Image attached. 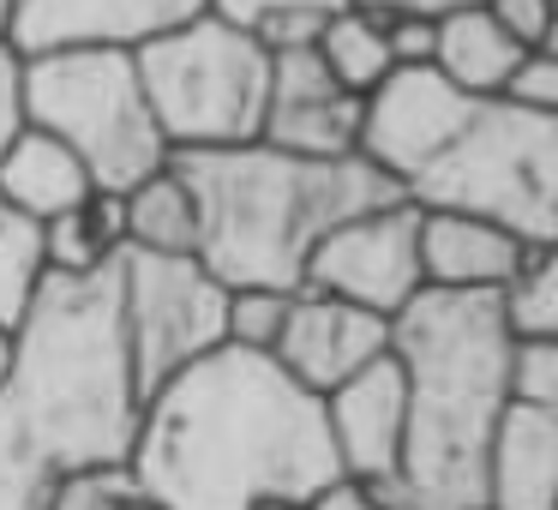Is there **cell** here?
Masks as SVG:
<instances>
[{"label":"cell","mask_w":558,"mask_h":510,"mask_svg":"<svg viewBox=\"0 0 558 510\" xmlns=\"http://www.w3.org/2000/svg\"><path fill=\"white\" fill-rule=\"evenodd\" d=\"M126 469L162 510H253L270 493L313 498L342 481L318 397L270 354L229 342L145 397Z\"/></svg>","instance_id":"6da1fadb"},{"label":"cell","mask_w":558,"mask_h":510,"mask_svg":"<svg viewBox=\"0 0 558 510\" xmlns=\"http://www.w3.org/2000/svg\"><path fill=\"white\" fill-rule=\"evenodd\" d=\"M390 354L409 385L397 474L361 481L385 510H469L486 498V445L505 414L510 330L493 294L421 289L390 313Z\"/></svg>","instance_id":"7a4b0ae2"},{"label":"cell","mask_w":558,"mask_h":510,"mask_svg":"<svg viewBox=\"0 0 558 510\" xmlns=\"http://www.w3.org/2000/svg\"><path fill=\"white\" fill-rule=\"evenodd\" d=\"M0 409L49 474L126 462L145 390L126 354L114 265L78 277L43 270L13 325V378L0 385Z\"/></svg>","instance_id":"3957f363"},{"label":"cell","mask_w":558,"mask_h":510,"mask_svg":"<svg viewBox=\"0 0 558 510\" xmlns=\"http://www.w3.org/2000/svg\"><path fill=\"white\" fill-rule=\"evenodd\" d=\"M198 205V265L222 289H301L306 246L349 210L397 198L366 157H294L265 138L174 150Z\"/></svg>","instance_id":"277c9868"},{"label":"cell","mask_w":558,"mask_h":510,"mask_svg":"<svg viewBox=\"0 0 558 510\" xmlns=\"http://www.w3.org/2000/svg\"><path fill=\"white\" fill-rule=\"evenodd\" d=\"M421 210H469L517 241H558V114L474 97L450 145L402 186Z\"/></svg>","instance_id":"5b68a950"},{"label":"cell","mask_w":558,"mask_h":510,"mask_svg":"<svg viewBox=\"0 0 558 510\" xmlns=\"http://www.w3.org/2000/svg\"><path fill=\"white\" fill-rule=\"evenodd\" d=\"M133 66L169 157L174 150L246 145L265 126L270 54L253 31L217 13H198L150 37L145 49H133Z\"/></svg>","instance_id":"8992f818"},{"label":"cell","mask_w":558,"mask_h":510,"mask_svg":"<svg viewBox=\"0 0 558 510\" xmlns=\"http://www.w3.org/2000/svg\"><path fill=\"white\" fill-rule=\"evenodd\" d=\"M25 121L49 126L90 169V186L126 193L169 162L145 85L126 49H43L25 54Z\"/></svg>","instance_id":"52a82bcc"},{"label":"cell","mask_w":558,"mask_h":510,"mask_svg":"<svg viewBox=\"0 0 558 510\" xmlns=\"http://www.w3.org/2000/svg\"><path fill=\"white\" fill-rule=\"evenodd\" d=\"M114 289H121V325H126V354H133L138 390H157L198 354L222 342V313L229 289L198 265L193 253H114Z\"/></svg>","instance_id":"ba28073f"},{"label":"cell","mask_w":558,"mask_h":510,"mask_svg":"<svg viewBox=\"0 0 558 510\" xmlns=\"http://www.w3.org/2000/svg\"><path fill=\"white\" fill-rule=\"evenodd\" d=\"M301 289L337 294V301H354L385 318L409 306L421 294V205L397 193L337 217L306 246Z\"/></svg>","instance_id":"9c48e42d"},{"label":"cell","mask_w":558,"mask_h":510,"mask_svg":"<svg viewBox=\"0 0 558 510\" xmlns=\"http://www.w3.org/2000/svg\"><path fill=\"white\" fill-rule=\"evenodd\" d=\"M469 109L474 97H462L438 66H390L361 97V145H354V157H366L402 193L450 145V133L462 126Z\"/></svg>","instance_id":"30bf717a"},{"label":"cell","mask_w":558,"mask_h":510,"mask_svg":"<svg viewBox=\"0 0 558 510\" xmlns=\"http://www.w3.org/2000/svg\"><path fill=\"white\" fill-rule=\"evenodd\" d=\"M210 13V0H13L7 42L19 54L43 49H145L150 37Z\"/></svg>","instance_id":"8fae6325"},{"label":"cell","mask_w":558,"mask_h":510,"mask_svg":"<svg viewBox=\"0 0 558 510\" xmlns=\"http://www.w3.org/2000/svg\"><path fill=\"white\" fill-rule=\"evenodd\" d=\"M385 349H390V318L385 313H366V306L318 294V289H294L270 361H277L301 390L325 397V390H337L349 373H361L366 361H378Z\"/></svg>","instance_id":"7c38bea8"},{"label":"cell","mask_w":558,"mask_h":510,"mask_svg":"<svg viewBox=\"0 0 558 510\" xmlns=\"http://www.w3.org/2000/svg\"><path fill=\"white\" fill-rule=\"evenodd\" d=\"M258 138L294 157H354L361 145V97L325 73L313 49L270 54V97Z\"/></svg>","instance_id":"4fadbf2b"},{"label":"cell","mask_w":558,"mask_h":510,"mask_svg":"<svg viewBox=\"0 0 558 510\" xmlns=\"http://www.w3.org/2000/svg\"><path fill=\"white\" fill-rule=\"evenodd\" d=\"M325 409V438L342 481H385L402 457V414H409V385H402L397 354H378L361 373H349L337 390L318 397Z\"/></svg>","instance_id":"5bb4252c"},{"label":"cell","mask_w":558,"mask_h":510,"mask_svg":"<svg viewBox=\"0 0 558 510\" xmlns=\"http://www.w3.org/2000/svg\"><path fill=\"white\" fill-rule=\"evenodd\" d=\"M522 246L534 241H517L510 229L469 210H421V289L498 294L522 265Z\"/></svg>","instance_id":"9a60e30c"},{"label":"cell","mask_w":558,"mask_h":510,"mask_svg":"<svg viewBox=\"0 0 558 510\" xmlns=\"http://www.w3.org/2000/svg\"><path fill=\"white\" fill-rule=\"evenodd\" d=\"M486 505L558 510V409L505 402L486 445Z\"/></svg>","instance_id":"2e32d148"},{"label":"cell","mask_w":558,"mask_h":510,"mask_svg":"<svg viewBox=\"0 0 558 510\" xmlns=\"http://www.w3.org/2000/svg\"><path fill=\"white\" fill-rule=\"evenodd\" d=\"M90 193V169L73 157V145L49 133V126H19L0 145V198L31 222H49L61 210H73Z\"/></svg>","instance_id":"e0dca14e"},{"label":"cell","mask_w":558,"mask_h":510,"mask_svg":"<svg viewBox=\"0 0 558 510\" xmlns=\"http://www.w3.org/2000/svg\"><path fill=\"white\" fill-rule=\"evenodd\" d=\"M517 54L522 49L510 42V31L486 13L481 0L438 13L433 66L462 90V97H498V90H505V78H510V66H517Z\"/></svg>","instance_id":"ac0fdd59"},{"label":"cell","mask_w":558,"mask_h":510,"mask_svg":"<svg viewBox=\"0 0 558 510\" xmlns=\"http://www.w3.org/2000/svg\"><path fill=\"white\" fill-rule=\"evenodd\" d=\"M43 241V270L49 277H78V270H102L114 265V253L126 246V222H121V193L90 186L73 210L37 222Z\"/></svg>","instance_id":"d6986e66"},{"label":"cell","mask_w":558,"mask_h":510,"mask_svg":"<svg viewBox=\"0 0 558 510\" xmlns=\"http://www.w3.org/2000/svg\"><path fill=\"white\" fill-rule=\"evenodd\" d=\"M121 222L126 246H138V253H198V205L174 157L121 193Z\"/></svg>","instance_id":"ffe728a7"},{"label":"cell","mask_w":558,"mask_h":510,"mask_svg":"<svg viewBox=\"0 0 558 510\" xmlns=\"http://www.w3.org/2000/svg\"><path fill=\"white\" fill-rule=\"evenodd\" d=\"M313 54L325 61V73L337 78L342 90H354V97H366V90L397 66L390 61V42H385V13H373V7H361V0L337 7V13L318 25Z\"/></svg>","instance_id":"44dd1931"},{"label":"cell","mask_w":558,"mask_h":510,"mask_svg":"<svg viewBox=\"0 0 558 510\" xmlns=\"http://www.w3.org/2000/svg\"><path fill=\"white\" fill-rule=\"evenodd\" d=\"M493 301L510 337H558V241L522 246V265Z\"/></svg>","instance_id":"7402d4cb"},{"label":"cell","mask_w":558,"mask_h":510,"mask_svg":"<svg viewBox=\"0 0 558 510\" xmlns=\"http://www.w3.org/2000/svg\"><path fill=\"white\" fill-rule=\"evenodd\" d=\"M43 510H162V505L133 481L126 462H90V469L54 474V481H49V505H43Z\"/></svg>","instance_id":"603a6c76"},{"label":"cell","mask_w":558,"mask_h":510,"mask_svg":"<svg viewBox=\"0 0 558 510\" xmlns=\"http://www.w3.org/2000/svg\"><path fill=\"white\" fill-rule=\"evenodd\" d=\"M43 282V241L37 222L19 217L7 198H0V325H19V313L31 306Z\"/></svg>","instance_id":"cb8c5ba5"},{"label":"cell","mask_w":558,"mask_h":510,"mask_svg":"<svg viewBox=\"0 0 558 510\" xmlns=\"http://www.w3.org/2000/svg\"><path fill=\"white\" fill-rule=\"evenodd\" d=\"M294 289H229V313H222V342L246 354H270L282 337Z\"/></svg>","instance_id":"d4e9b609"},{"label":"cell","mask_w":558,"mask_h":510,"mask_svg":"<svg viewBox=\"0 0 558 510\" xmlns=\"http://www.w3.org/2000/svg\"><path fill=\"white\" fill-rule=\"evenodd\" d=\"M505 397L529 409H558V337H510Z\"/></svg>","instance_id":"484cf974"},{"label":"cell","mask_w":558,"mask_h":510,"mask_svg":"<svg viewBox=\"0 0 558 510\" xmlns=\"http://www.w3.org/2000/svg\"><path fill=\"white\" fill-rule=\"evenodd\" d=\"M54 474L37 462V450L19 438L13 414L0 409V510H43Z\"/></svg>","instance_id":"4316f807"},{"label":"cell","mask_w":558,"mask_h":510,"mask_svg":"<svg viewBox=\"0 0 558 510\" xmlns=\"http://www.w3.org/2000/svg\"><path fill=\"white\" fill-rule=\"evenodd\" d=\"M498 97L534 114H558V49H522Z\"/></svg>","instance_id":"83f0119b"},{"label":"cell","mask_w":558,"mask_h":510,"mask_svg":"<svg viewBox=\"0 0 558 510\" xmlns=\"http://www.w3.org/2000/svg\"><path fill=\"white\" fill-rule=\"evenodd\" d=\"M481 7L510 31L517 49H558V7L553 0H481Z\"/></svg>","instance_id":"f1b7e54d"},{"label":"cell","mask_w":558,"mask_h":510,"mask_svg":"<svg viewBox=\"0 0 558 510\" xmlns=\"http://www.w3.org/2000/svg\"><path fill=\"white\" fill-rule=\"evenodd\" d=\"M385 42L397 66H433L438 19L433 13H385Z\"/></svg>","instance_id":"f546056e"},{"label":"cell","mask_w":558,"mask_h":510,"mask_svg":"<svg viewBox=\"0 0 558 510\" xmlns=\"http://www.w3.org/2000/svg\"><path fill=\"white\" fill-rule=\"evenodd\" d=\"M337 7H349V0H210V13L229 19V25H241V31H258L265 19H282V13H318V19H330Z\"/></svg>","instance_id":"4dcf8cb0"},{"label":"cell","mask_w":558,"mask_h":510,"mask_svg":"<svg viewBox=\"0 0 558 510\" xmlns=\"http://www.w3.org/2000/svg\"><path fill=\"white\" fill-rule=\"evenodd\" d=\"M25 126V54L0 37V145Z\"/></svg>","instance_id":"1f68e13d"},{"label":"cell","mask_w":558,"mask_h":510,"mask_svg":"<svg viewBox=\"0 0 558 510\" xmlns=\"http://www.w3.org/2000/svg\"><path fill=\"white\" fill-rule=\"evenodd\" d=\"M253 510H313V498H294V493H270V498H258Z\"/></svg>","instance_id":"d6a6232c"},{"label":"cell","mask_w":558,"mask_h":510,"mask_svg":"<svg viewBox=\"0 0 558 510\" xmlns=\"http://www.w3.org/2000/svg\"><path fill=\"white\" fill-rule=\"evenodd\" d=\"M13 378V325H0V385Z\"/></svg>","instance_id":"836d02e7"},{"label":"cell","mask_w":558,"mask_h":510,"mask_svg":"<svg viewBox=\"0 0 558 510\" xmlns=\"http://www.w3.org/2000/svg\"><path fill=\"white\" fill-rule=\"evenodd\" d=\"M7 25H13V0H0V37H7Z\"/></svg>","instance_id":"e575fe53"},{"label":"cell","mask_w":558,"mask_h":510,"mask_svg":"<svg viewBox=\"0 0 558 510\" xmlns=\"http://www.w3.org/2000/svg\"><path fill=\"white\" fill-rule=\"evenodd\" d=\"M469 510H493V505H486V498H481V505H469Z\"/></svg>","instance_id":"d590c367"}]
</instances>
